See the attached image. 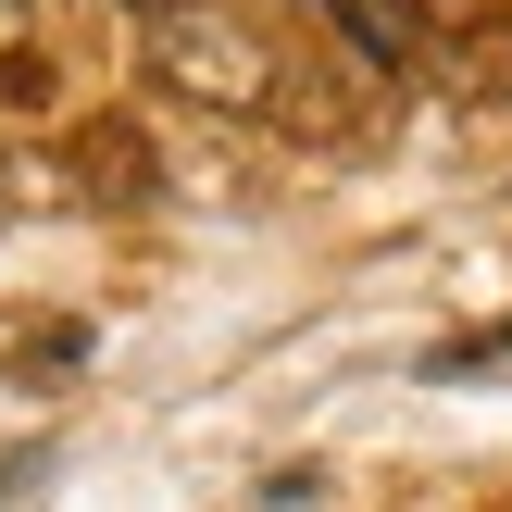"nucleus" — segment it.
<instances>
[{"label": "nucleus", "mask_w": 512, "mask_h": 512, "mask_svg": "<svg viewBox=\"0 0 512 512\" xmlns=\"http://www.w3.org/2000/svg\"><path fill=\"white\" fill-rule=\"evenodd\" d=\"M150 50H163V63H175V88H200V100H263V50H250L238 38V25H213V13H163V25H150Z\"/></svg>", "instance_id": "nucleus-1"}, {"label": "nucleus", "mask_w": 512, "mask_h": 512, "mask_svg": "<svg viewBox=\"0 0 512 512\" xmlns=\"http://www.w3.org/2000/svg\"><path fill=\"white\" fill-rule=\"evenodd\" d=\"M138 13H150V25H163V13H200V0H138Z\"/></svg>", "instance_id": "nucleus-2"}]
</instances>
